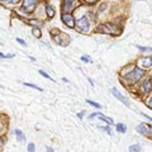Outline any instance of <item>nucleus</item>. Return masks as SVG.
Here are the masks:
<instances>
[{
	"instance_id": "nucleus-1",
	"label": "nucleus",
	"mask_w": 152,
	"mask_h": 152,
	"mask_svg": "<svg viewBox=\"0 0 152 152\" xmlns=\"http://www.w3.org/2000/svg\"><path fill=\"white\" fill-rule=\"evenodd\" d=\"M145 74H146L145 70H142L136 66V67H133L131 71H128L126 75H122V81L126 85H134V84H137V81H140V80L143 77Z\"/></svg>"
},
{
	"instance_id": "nucleus-2",
	"label": "nucleus",
	"mask_w": 152,
	"mask_h": 152,
	"mask_svg": "<svg viewBox=\"0 0 152 152\" xmlns=\"http://www.w3.org/2000/svg\"><path fill=\"white\" fill-rule=\"evenodd\" d=\"M96 32L98 33H103V34H109V36H117L119 31L115 24L113 23H103L96 28Z\"/></svg>"
},
{
	"instance_id": "nucleus-3",
	"label": "nucleus",
	"mask_w": 152,
	"mask_h": 152,
	"mask_svg": "<svg viewBox=\"0 0 152 152\" xmlns=\"http://www.w3.org/2000/svg\"><path fill=\"white\" fill-rule=\"evenodd\" d=\"M75 27L81 33H88L90 31V22L86 17H83L75 22Z\"/></svg>"
},
{
	"instance_id": "nucleus-4",
	"label": "nucleus",
	"mask_w": 152,
	"mask_h": 152,
	"mask_svg": "<svg viewBox=\"0 0 152 152\" xmlns=\"http://www.w3.org/2000/svg\"><path fill=\"white\" fill-rule=\"evenodd\" d=\"M136 131L140 133V134L148 137V138L152 140V126L147 124V123H140L138 127H136Z\"/></svg>"
},
{
	"instance_id": "nucleus-5",
	"label": "nucleus",
	"mask_w": 152,
	"mask_h": 152,
	"mask_svg": "<svg viewBox=\"0 0 152 152\" xmlns=\"http://www.w3.org/2000/svg\"><path fill=\"white\" fill-rule=\"evenodd\" d=\"M137 67H140L142 70H150L152 69V56H143L137 61Z\"/></svg>"
},
{
	"instance_id": "nucleus-6",
	"label": "nucleus",
	"mask_w": 152,
	"mask_h": 152,
	"mask_svg": "<svg viewBox=\"0 0 152 152\" xmlns=\"http://www.w3.org/2000/svg\"><path fill=\"white\" fill-rule=\"evenodd\" d=\"M140 93L142 94V95H148L151 91H152V81H151V79H145L141 83V85H140Z\"/></svg>"
},
{
	"instance_id": "nucleus-7",
	"label": "nucleus",
	"mask_w": 152,
	"mask_h": 152,
	"mask_svg": "<svg viewBox=\"0 0 152 152\" xmlns=\"http://www.w3.org/2000/svg\"><path fill=\"white\" fill-rule=\"evenodd\" d=\"M77 7V0H64L62 1V10L64 13H70L71 10Z\"/></svg>"
},
{
	"instance_id": "nucleus-8",
	"label": "nucleus",
	"mask_w": 152,
	"mask_h": 152,
	"mask_svg": "<svg viewBox=\"0 0 152 152\" xmlns=\"http://www.w3.org/2000/svg\"><path fill=\"white\" fill-rule=\"evenodd\" d=\"M112 93H113V95H114V96H115L117 99H118V100H119V102H122L123 104H124V105H127V107H129L131 105V103H129V100H128V99L124 96V95H123L121 91H119V90H118L117 88H113L112 89Z\"/></svg>"
},
{
	"instance_id": "nucleus-9",
	"label": "nucleus",
	"mask_w": 152,
	"mask_h": 152,
	"mask_svg": "<svg viewBox=\"0 0 152 152\" xmlns=\"http://www.w3.org/2000/svg\"><path fill=\"white\" fill-rule=\"evenodd\" d=\"M61 19H62V22L69 28H75V19L70 13H64L62 17H61Z\"/></svg>"
},
{
	"instance_id": "nucleus-10",
	"label": "nucleus",
	"mask_w": 152,
	"mask_h": 152,
	"mask_svg": "<svg viewBox=\"0 0 152 152\" xmlns=\"http://www.w3.org/2000/svg\"><path fill=\"white\" fill-rule=\"evenodd\" d=\"M36 5H37L36 0H24L23 1V10L26 13H32L36 9Z\"/></svg>"
},
{
	"instance_id": "nucleus-11",
	"label": "nucleus",
	"mask_w": 152,
	"mask_h": 152,
	"mask_svg": "<svg viewBox=\"0 0 152 152\" xmlns=\"http://www.w3.org/2000/svg\"><path fill=\"white\" fill-rule=\"evenodd\" d=\"M95 117H98L99 119L104 121L105 123H108V124H113V119H110V118L105 117V115H104V114H102V113H93L91 115H90V119H93V118H95Z\"/></svg>"
},
{
	"instance_id": "nucleus-12",
	"label": "nucleus",
	"mask_w": 152,
	"mask_h": 152,
	"mask_svg": "<svg viewBox=\"0 0 152 152\" xmlns=\"http://www.w3.org/2000/svg\"><path fill=\"white\" fill-rule=\"evenodd\" d=\"M45 10H46V15L48 18H52L55 15V9L52 5H45Z\"/></svg>"
},
{
	"instance_id": "nucleus-13",
	"label": "nucleus",
	"mask_w": 152,
	"mask_h": 152,
	"mask_svg": "<svg viewBox=\"0 0 152 152\" xmlns=\"http://www.w3.org/2000/svg\"><path fill=\"white\" fill-rule=\"evenodd\" d=\"M115 129H117V132H119V133H126L127 132V127L123 124V123H117Z\"/></svg>"
},
{
	"instance_id": "nucleus-14",
	"label": "nucleus",
	"mask_w": 152,
	"mask_h": 152,
	"mask_svg": "<svg viewBox=\"0 0 152 152\" xmlns=\"http://www.w3.org/2000/svg\"><path fill=\"white\" fill-rule=\"evenodd\" d=\"M129 152H141V146L140 145H132L129 147Z\"/></svg>"
},
{
	"instance_id": "nucleus-15",
	"label": "nucleus",
	"mask_w": 152,
	"mask_h": 152,
	"mask_svg": "<svg viewBox=\"0 0 152 152\" xmlns=\"http://www.w3.org/2000/svg\"><path fill=\"white\" fill-rule=\"evenodd\" d=\"M137 48H138L141 52H151L152 51V48L151 47H142V46H136Z\"/></svg>"
},
{
	"instance_id": "nucleus-16",
	"label": "nucleus",
	"mask_w": 152,
	"mask_h": 152,
	"mask_svg": "<svg viewBox=\"0 0 152 152\" xmlns=\"http://www.w3.org/2000/svg\"><path fill=\"white\" fill-rule=\"evenodd\" d=\"M86 103L88 104H90V105H93V107H95L96 109H100L102 108V105L99 103H96V102H93V100H86Z\"/></svg>"
},
{
	"instance_id": "nucleus-17",
	"label": "nucleus",
	"mask_w": 152,
	"mask_h": 152,
	"mask_svg": "<svg viewBox=\"0 0 152 152\" xmlns=\"http://www.w3.org/2000/svg\"><path fill=\"white\" fill-rule=\"evenodd\" d=\"M32 33H33V34H34L37 38H41V31H39V28H33Z\"/></svg>"
},
{
	"instance_id": "nucleus-18",
	"label": "nucleus",
	"mask_w": 152,
	"mask_h": 152,
	"mask_svg": "<svg viewBox=\"0 0 152 152\" xmlns=\"http://www.w3.org/2000/svg\"><path fill=\"white\" fill-rule=\"evenodd\" d=\"M107 7H108V4H107V3H103V4H102V5H100V7H99V8H98V13H99V14H100L102 12H104V10H105V9H107Z\"/></svg>"
},
{
	"instance_id": "nucleus-19",
	"label": "nucleus",
	"mask_w": 152,
	"mask_h": 152,
	"mask_svg": "<svg viewBox=\"0 0 152 152\" xmlns=\"http://www.w3.org/2000/svg\"><path fill=\"white\" fill-rule=\"evenodd\" d=\"M39 74H41L42 76H43V77H46V79H48V80H51V81H53V79H52V77H51V76H50L48 74H47V72H45V71H43V70H39Z\"/></svg>"
},
{
	"instance_id": "nucleus-20",
	"label": "nucleus",
	"mask_w": 152,
	"mask_h": 152,
	"mask_svg": "<svg viewBox=\"0 0 152 152\" xmlns=\"http://www.w3.org/2000/svg\"><path fill=\"white\" fill-rule=\"evenodd\" d=\"M15 134L18 136V138L20 140V141H24V140H26V138H24V134H23V133L19 131V129H15Z\"/></svg>"
},
{
	"instance_id": "nucleus-21",
	"label": "nucleus",
	"mask_w": 152,
	"mask_h": 152,
	"mask_svg": "<svg viewBox=\"0 0 152 152\" xmlns=\"http://www.w3.org/2000/svg\"><path fill=\"white\" fill-rule=\"evenodd\" d=\"M81 1L84 4H88V5H93V4H95L96 1H99V0H81Z\"/></svg>"
},
{
	"instance_id": "nucleus-22",
	"label": "nucleus",
	"mask_w": 152,
	"mask_h": 152,
	"mask_svg": "<svg viewBox=\"0 0 152 152\" xmlns=\"http://www.w3.org/2000/svg\"><path fill=\"white\" fill-rule=\"evenodd\" d=\"M24 85H26V86H29V88H32V89H37V90H39V91H42V89H41L39 86H36V85H33V84L24 83Z\"/></svg>"
},
{
	"instance_id": "nucleus-23",
	"label": "nucleus",
	"mask_w": 152,
	"mask_h": 152,
	"mask_svg": "<svg viewBox=\"0 0 152 152\" xmlns=\"http://www.w3.org/2000/svg\"><path fill=\"white\" fill-rule=\"evenodd\" d=\"M0 57H1V58H12V57H14V55H12V53L4 55V53H1V52H0Z\"/></svg>"
},
{
	"instance_id": "nucleus-24",
	"label": "nucleus",
	"mask_w": 152,
	"mask_h": 152,
	"mask_svg": "<svg viewBox=\"0 0 152 152\" xmlns=\"http://www.w3.org/2000/svg\"><path fill=\"white\" fill-rule=\"evenodd\" d=\"M146 104H147V107H148V108L151 109V110H152V96L148 99V100L146 102Z\"/></svg>"
},
{
	"instance_id": "nucleus-25",
	"label": "nucleus",
	"mask_w": 152,
	"mask_h": 152,
	"mask_svg": "<svg viewBox=\"0 0 152 152\" xmlns=\"http://www.w3.org/2000/svg\"><path fill=\"white\" fill-rule=\"evenodd\" d=\"M28 151H29V152H34V145H33V143L28 145Z\"/></svg>"
},
{
	"instance_id": "nucleus-26",
	"label": "nucleus",
	"mask_w": 152,
	"mask_h": 152,
	"mask_svg": "<svg viewBox=\"0 0 152 152\" xmlns=\"http://www.w3.org/2000/svg\"><path fill=\"white\" fill-rule=\"evenodd\" d=\"M29 23H31V24H34V26H39V24H41L39 22H38V20H34V19H32V20H29Z\"/></svg>"
},
{
	"instance_id": "nucleus-27",
	"label": "nucleus",
	"mask_w": 152,
	"mask_h": 152,
	"mask_svg": "<svg viewBox=\"0 0 152 152\" xmlns=\"http://www.w3.org/2000/svg\"><path fill=\"white\" fill-rule=\"evenodd\" d=\"M17 42H19V43H20V45H24V46H26V41L20 39V38H17Z\"/></svg>"
},
{
	"instance_id": "nucleus-28",
	"label": "nucleus",
	"mask_w": 152,
	"mask_h": 152,
	"mask_svg": "<svg viewBox=\"0 0 152 152\" xmlns=\"http://www.w3.org/2000/svg\"><path fill=\"white\" fill-rule=\"evenodd\" d=\"M142 115H143V117H146L147 119H148V121H151V122H152V117H148V115H147V114H145V113H142Z\"/></svg>"
},
{
	"instance_id": "nucleus-29",
	"label": "nucleus",
	"mask_w": 152,
	"mask_h": 152,
	"mask_svg": "<svg viewBox=\"0 0 152 152\" xmlns=\"http://www.w3.org/2000/svg\"><path fill=\"white\" fill-rule=\"evenodd\" d=\"M83 61H86V62H90V58H88V57H81Z\"/></svg>"
},
{
	"instance_id": "nucleus-30",
	"label": "nucleus",
	"mask_w": 152,
	"mask_h": 152,
	"mask_svg": "<svg viewBox=\"0 0 152 152\" xmlns=\"http://www.w3.org/2000/svg\"><path fill=\"white\" fill-rule=\"evenodd\" d=\"M83 115H84V112H81V113H79V114H77V117H79V118H83Z\"/></svg>"
},
{
	"instance_id": "nucleus-31",
	"label": "nucleus",
	"mask_w": 152,
	"mask_h": 152,
	"mask_svg": "<svg viewBox=\"0 0 152 152\" xmlns=\"http://www.w3.org/2000/svg\"><path fill=\"white\" fill-rule=\"evenodd\" d=\"M3 3H12V0H1Z\"/></svg>"
},
{
	"instance_id": "nucleus-32",
	"label": "nucleus",
	"mask_w": 152,
	"mask_h": 152,
	"mask_svg": "<svg viewBox=\"0 0 152 152\" xmlns=\"http://www.w3.org/2000/svg\"><path fill=\"white\" fill-rule=\"evenodd\" d=\"M1 143H3V141H1V140H0V146H1Z\"/></svg>"
},
{
	"instance_id": "nucleus-33",
	"label": "nucleus",
	"mask_w": 152,
	"mask_h": 152,
	"mask_svg": "<svg viewBox=\"0 0 152 152\" xmlns=\"http://www.w3.org/2000/svg\"><path fill=\"white\" fill-rule=\"evenodd\" d=\"M151 81H152V79H151Z\"/></svg>"
}]
</instances>
